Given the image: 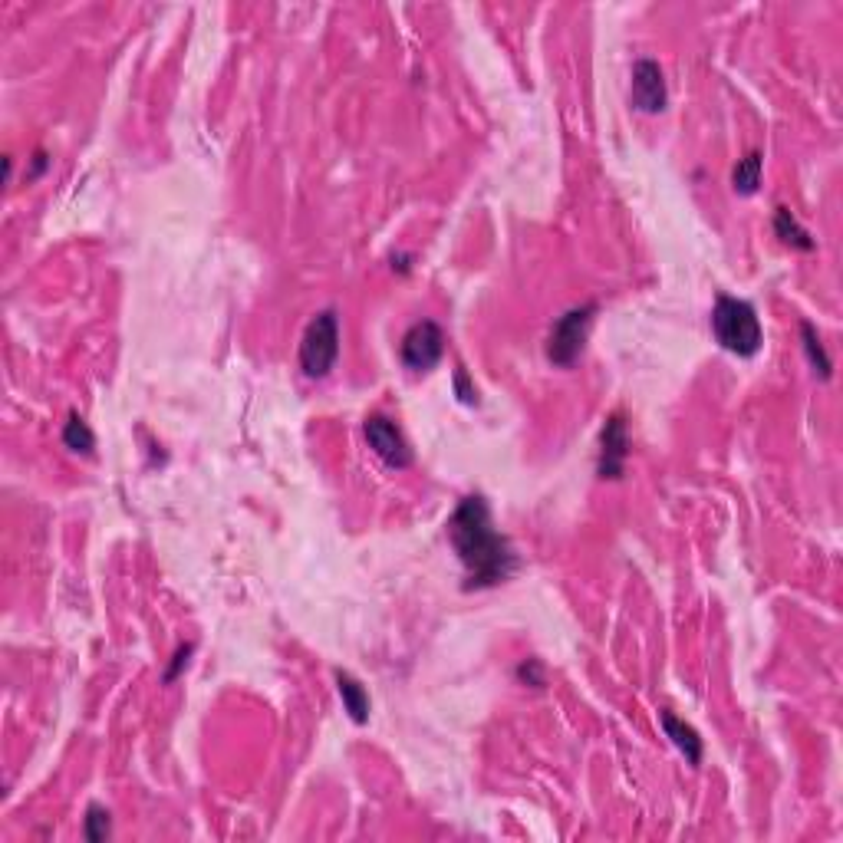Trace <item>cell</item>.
I'll use <instances>...</instances> for the list:
<instances>
[{"instance_id": "cell-1", "label": "cell", "mask_w": 843, "mask_h": 843, "mask_svg": "<svg viewBox=\"0 0 843 843\" xmlns=\"http://www.w3.org/2000/svg\"><path fill=\"white\" fill-rule=\"evenodd\" d=\"M448 541L465 567V590H488L511 580L517 554L511 541L491 524V508L481 494H468L448 517Z\"/></svg>"}, {"instance_id": "cell-2", "label": "cell", "mask_w": 843, "mask_h": 843, "mask_svg": "<svg viewBox=\"0 0 843 843\" xmlns=\"http://www.w3.org/2000/svg\"><path fill=\"white\" fill-rule=\"evenodd\" d=\"M712 333H715V340L722 350L735 353L741 359H751L764 343L761 320H758L755 307H751L748 300H738V297H728V294H722L715 300Z\"/></svg>"}, {"instance_id": "cell-3", "label": "cell", "mask_w": 843, "mask_h": 843, "mask_svg": "<svg viewBox=\"0 0 843 843\" xmlns=\"http://www.w3.org/2000/svg\"><path fill=\"white\" fill-rule=\"evenodd\" d=\"M340 356V320L333 310H320L310 320L307 333L300 340V369L307 379H323L330 376V369L336 366Z\"/></svg>"}, {"instance_id": "cell-4", "label": "cell", "mask_w": 843, "mask_h": 843, "mask_svg": "<svg viewBox=\"0 0 843 843\" xmlns=\"http://www.w3.org/2000/svg\"><path fill=\"white\" fill-rule=\"evenodd\" d=\"M597 313V303H583V307L567 310L564 317L554 323V330L547 336V359L560 369H570L583 356V343H587V330Z\"/></svg>"}, {"instance_id": "cell-5", "label": "cell", "mask_w": 843, "mask_h": 843, "mask_svg": "<svg viewBox=\"0 0 843 843\" xmlns=\"http://www.w3.org/2000/svg\"><path fill=\"white\" fill-rule=\"evenodd\" d=\"M445 356V333L435 320H422L402 336V363L412 373H429Z\"/></svg>"}, {"instance_id": "cell-6", "label": "cell", "mask_w": 843, "mask_h": 843, "mask_svg": "<svg viewBox=\"0 0 843 843\" xmlns=\"http://www.w3.org/2000/svg\"><path fill=\"white\" fill-rule=\"evenodd\" d=\"M363 432H366L369 448H373V452L389 468H409L412 465V448H409L406 438H402V432L396 429V422L392 419H386V415H369Z\"/></svg>"}, {"instance_id": "cell-7", "label": "cell", "mask_w": 843, "mask_h": 843, "mask_svg": "<svg viewBox=\"0 0 843 843\" xmlns=\"http://www.w3.org/2000/svg\"><path fill=\"white\" fill-rule=\"evenodd\" d=\"M629 96H633V106L649 112V116H656V112L666 109L669 89H666V76H662L656 60H636L633 89H629Z\"/></svg>"}, {"instance_id": "cell-8", "label": "cell", "mask_w": 843, "mask_h": 843, "mask_svg": "<svg viewBox=\"0 0 843 843\" xmlns=\"http://www.w3.org/2000/svg\"><path fill=\"white\" fill-rule=\"evenodd\" d=\"M626 455H629V438H626V422L623 415H610L603 425L600 435V478L616 481L626 468Z\"/></svg>"}, {"instance_id": "cell-9", "label": "cell", "mask_w": 843, "mask_h": 843, "mask_svg": "<svg viewBox=\"0 0 843 843\" xmlns=\"http://www.w3.org/2000/svg\"><path fill=\"white\" fill-rule=\"evenodd\" d=\"M659 725H662V732L672 738V745H676L685 755V761L692 764V768H695V764H702V738H699V732H695L692 725H685L682 718H676L672 712H659Z\"/></svg>"}, {"instance_id": "cell-10", "label": "cell", "mask_w": 843, "mask_h": 843, "mask_svg": "<svg viewBox=\"0 0 843 843\" xmlns=\"http://www.w3.org/2000/svg\"><path fill=\"white\" fill-rule=\"evenodd\" d=\"M336 689H340L346 715H350L356 725H366L369 722V695L363 685H359L350 672H336Z\"/></svg>"}, {"instance_id": "cell-11", "label": "cell", "mask_w": 843, "mask_h": 843, "mask_svg": "<svg viewBox=\"0 0 843 843\" xmlns=\"http://www.w3.org/2000/svg\"><path fill=\"white\" fill-rule=\"evenodd\" d=\"M774 234H778L788 247H797V251H814V238L801 228V221L791 215V208L774 211Z\"/></svg>"}, {"instance_id": "cell-12", "label": "cell", "mask_w": 843, "mask_h": 843, "mask_svg": "<svg viewBox=\"0 0 843 843\" xmlns=\"http://www.w3.org/2000/svg\"><path fill=\"white\" fill-rule=\"evenodd\" d=\"M761 165H764L761 152H748L745 159H741V162L735 165V172H732V185H735L738 195H755L758 185H761Z\"/></svg>"}, {"instance_id": "cell-13", "label": "cell", "mask_w": 843, "mask_h": 843, "mask_svg": "<svg viewBox=\"0 0 843 843\" xmlns=\"http://www.w3.org/2000/svg\"><path fill=\"white\" fill-rule=\"evenodd\" d=\"M63 445L70 448V452H76V455H93L96 435L80 419V415H70V422H66V429H63Z\"/></svg>"}, {"instance_id": "cell-14", "label": "cell", "mask_w": 843, "mask_h": 843, "mask_svg": "<svg viewBox=\"0 0 843 843\" xmlns=\"http://www.w3.org/2000/svg\"><path fill=\"white\" fill-rule=\"evenodd\" d=\"M801 336H804V350H807V359H811L814 373L820 379H830V369H834V363H830V356L824 350V343H820L814 323H801Z\"/></svg>"}, {"instance_id": "cell-15", "label": "cell", "mask_w": 843, "mask_h": 843, "mask_svg": "<svg viewBox=\"0 0 843 843\" xmlns=\"http://www.w3.org/2000/svg\"><path fill=\"white\" fill-rule=\"evenodd\" d=\"M83 834H86V840H93V843H103V840L112 834V824H109V811H106V807L89 804L86 820H83Z\"/></svg>"}, {"instance_id": "cell-16", "label": "cell", "mask_w": 843, "mask_h": 843, "mask_svg": "<svg viewBox=\"0 0 843 843\" xmlns=\"http://www.w3.org/2000/svg\"><path fill=\"white\" fill-rule=\"evenodd\" d=\"M517 679H521V682H531L534 689H541V685H544V672H541V662H537V659H527V662H521V666H517Z\"/></svg>"}, {"instance_id": "cell-17", "label": "cell", "mask_w": 843, "mask_h": 843, "mask_svg": "<svg viewBox=\"0 0 843 843\" xmlns=\"http://www.w3.org/2000/svg\"><path fill=\"white\" fill-rule=\"evenodd\" d=\"M191 653H195V646H182V649H178V653H175V662H172V669L165 672V682H175L178 672H182V669L188 666V656H191Z\"/></svg>"}]
</instances>
